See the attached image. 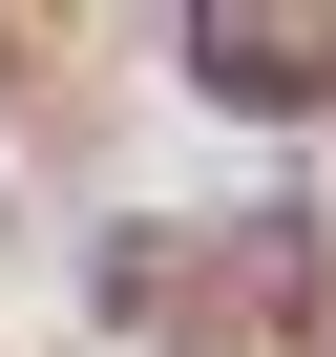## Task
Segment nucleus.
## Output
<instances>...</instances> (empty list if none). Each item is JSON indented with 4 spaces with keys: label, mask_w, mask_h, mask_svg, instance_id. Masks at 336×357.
<instances>
[{
    "label": "nucleus",
    "mask_w": 336,
    "mask_h": 357,
    "mask_svg": "<svg viewBox=\"0 0 336 357\" xmlns=\"http://www.w3.org/2000/svg\"><path fill=\"white\" fill-rule=\"evenodd\" d=\"M190 22H211V84H252V105L336 84V0H190Z\"/></svg>",
    "instance_id": "obj_1"
}]
</instances>
